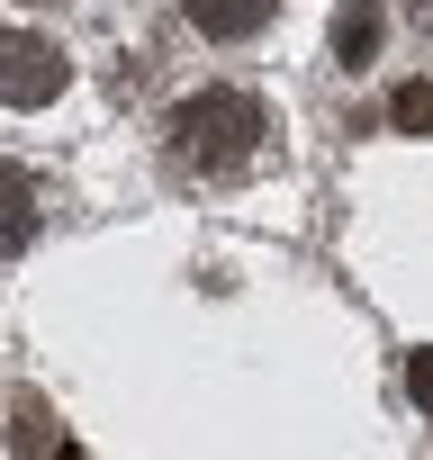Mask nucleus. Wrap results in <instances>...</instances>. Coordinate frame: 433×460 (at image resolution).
<instances>
[{
	"label": "nucleus",
	"instance_id": "nucleus-1",
	"mask_svg": "<svg viewBox=\"0 0 433 460\" xmlns=\"http://www.w3.org/2000/svg\"><path fill=\"white\" fill-rule=\"evenodd\" d=\"M172 163L190 172V181H226V172H244L253 154H262V136H271V118H262V100L253 91H235V82H216V91H190L181 109H172Z\"/></svg>",
	"mask_w": 433,
	"mask_h": 460
},
{
	"label": "nucleus",
	"instance_id": "nucleus-2",
	"mask_svg": "<svg viewBox=\"0 0 433 460\" xmlns=\"http://www.w3.org/2000/svg\"><path fill=\"white\" fill-rule=\"evenodd\" d=\"M64 82H73V64L55 37H37V28L0 37V100L10 109H46V100H64Z\"/></svg>",
	"mask_w": 433,
	"mask_h": 460
},
{
	"label": "nucleus",
	"instance_id": "nucleus-3",
	"mask_svg": "<svg viewBox=\"0 0 433 460\" xmlns=\"http://www.w3.org/2000/svg\"><path fill=\"white\" fill-rule=\"evenodd\" d=\"M37 226H46V190H37V172L0 163V253H28Z\"/></svg>",
	"mask_w": 433,
	"mask_h": 460
},
{
	"label": "nucleus",
	"instance_id": "nucleus-4",
	"mask_svg": "<svg viewBox=\"0 0 433 460\" xmlns=\"http://www.w3.org/2000/svg\"><path fill=\"white\" fill-rule=\"evenodd\" d=\"M181 10H190V28H199V37L235 46V37H262V28L280 19V0H181Z\"/></svg>",
	"mask_w": 433,
	"mask_h": 460
},
{
	"label": "nucleus",
	"instance_id": "nucleus-5",
	"mask_svg": "<svg viewBox=\"0 0 433 460\" xmlns=\"http://www.w3.org/2000/svg\"><path fill=\"white\" fill-rule=\"evenodd\" d=\"M379 37H388V19H379V0H343L334 10V64H379Z\"/></svg>",
	"mask_w": 433,
	"mask_h": 460
},
{
	"label": "nucleus",
	"instance_id": "nucleus-6",
	"mask_svg": "<svg viewBox=\"0 0 433 460\" xmlns=\"http://www.w3.org/2000/svg\"><path fill=\"white\" fill-rule=\"evenodd\" d=\"M10 451H28V460H46V451H73V433L46 415V397H37V388H19V397H10Z\"/></svg>",
	"mask_w": 433,
	"mask_h": 460
},
{
	"label": "nucleus",
	"instance_id": "nucleus-7",
	"mask_svg": "<svg viewBox=\"0 0 433 460\" xmlns=\"http://www.w3.org/2000/svg\"><path fill=\"white\" fill-rule=\"evenodd\" d=\"M388 118H397L406 136H433V82H397V91H388Z\"/></svg>",
	"mask_w": 433,
	"mask_h": 460
},
{
	"label": "nucleus",
	"instance_id": "nucleus-8",
	"mask_svg": "<svg viewBox=\"0 0 433 460\" xmlns=\"http://www.w3.org/2000/svg\"><path fill=\"white\" fill-rule=\"evenodd\" d=\"M406 397H415V406H424V415H433V343H424V352H415V361H406Z\"/></svg>",
	"mask_w": 433,
	"mask_h": 460
},
{
	"label": "nucleus",
	"instance_id": "nucleus-9",
	"mask_svg": "<svg viewBox=\"0 0 433 460\" xmlns=\"http://www.w3.org/2000/svg\"><path fill=\"white\" fill-rule=\"evenodd\" d=\"M406 10H415V28H424V37H433V0H406Z\"/></svg>",
	"mask_w": 433,
	"mask_h": 460
},
{
	"label": "nucleus",
	"instance_id": "nucleus-10",
	"mask_svg": "<svg viewBox=\"0 0 433 460\" xmlns=\"http://www.w3.org/2000/svg\"><path fill=\"white\" fill-rule=\"evenodd\" d=\"M28 10H73V0H28Z\"/></svg>",
	"mask_w": 433,
	"mask_h": 460
}]
</instances>
